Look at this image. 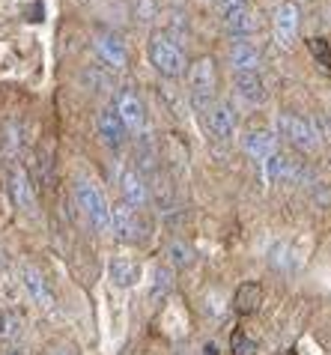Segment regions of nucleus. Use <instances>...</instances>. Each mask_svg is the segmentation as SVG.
Wrapping results in <instances>:
<instances>
[{
  "label": "nucleus",
  "instance_id": "obj_1",
  "mask_svg": "<svg viewBox=\"0 0 331 355\" xmlns=\"http://www.w3.org/2000/svg\"><path fill=\"white\" fill-rule=\"evenodd\" d=\"M147 54H150L152 69L161 78L177 81V78L185 75V51L170 33H152L150 42H147Z\"/></svg>",
  "mask_w": 331,
  "mask_h": 355
},
{
  "label": "nucleus",
  "instance_id": "obj_2",
  "mask_svg": "<svg viewBox=\"0 0 331 355\" xmlns=\"http://www.w3.org/2000/svg\"><path fill=\"white\" fill-rule=\"evenodd\" d=\"M188 96L194 111L203 114L212 102H218V72L212 57H197L188 69Z\"/></svg>",
  "mask_w": 331,
  "mask_h": 355
},
{
  "label": "nucleus",
  "instance_id": "obj_3",
  "mask_svg": "<svg viewBox=\"0 0 331 355\" xmlns=\"http://www.w3.org/2000/svg\"><path fill=\"white\" fill-rule=\"evenodd\" d=\"M75 200L81 206V212L87 215V221L93 224V230L108 233L111 230V206L105 200L102 189L90 180H78L75 182Z\"/></svg>",
  "mask_w": 331,
  "mask_h": 355
},
{
  "label": "nucleus",
  "instance_id": "obj_4",
  "mask_svg": "<svg viewBox=\"0 0 331 355\" xmlns=\"http://www.w3.org/2000/svg\"><path fill=\"white\" fill-rule=\"evenodd\" d=\"M278 135L284 137L289 146H296L301 153H316L319 150V129L314 120H305L298 114H280L278 116Z\"/></svg>",
  "mask_w": 331,
  "mask_h": 355
},
{
  "label": "nucleus",
  "instance_id": "obj_5",
  "mask_svg": "<svg viewBox=\"0 0 331 355\" xmlns=\"http://www.w3.org/2000/svg\"><path fill=\"white\" fill-rule=\"evenodd\" d=\"M298 27H301V6L296 0H284V3L275 9V21H271L278 48L289 51V48L298 42Z\"/></svg>",
  "mask_w": 331,
  "mask_h": 355
},
{
  "label": "nucleus",
  "instance_id": "obj_6",
  "mask_svg": "<svg viewBox=\"0 0 331 355\" xmlns=\"http://www.w3.org/2000/svg\"><path fill=\"white\" fill-rule=\"evenodd\" d=\"M111 230L116 233L120 242H141L143 236V221H141V212L132 209L129 203H114L111 206Z\"/></svg>",
  "mask_w": 331,
  "mask_h": 355
},
{
  "label": "nucleus",
  "instance_id": "obj_7",
  "mask_svg": "<svg viewBox=\"0 0 331 355\" xmlns=\"http://www.w3.org/2000/svg\"><path fill=\"white\" fill-rule=\"evenodd\" d=\"M200 116H203V125H206V132L215 137V141H221V144H230L233 141V135H236V114L230 111V105L212 102Z\"/></svg>",
  "mask_w": 331,
  "mask_h": 355
},
{
  "label": "nucleus",
  "instance_id": "obj_8",
  "mask_svg": "<svg viewBox=\"0 0 331 355\" xmlns=\"http://www.w3.org/2000/svg\"><path fill=\"white\" fill-rule=\"evenodd\" d=\"M233 96L242 107H262L269 102V90L262 84L260 72H242L233 75Z\"/></svg>",
  "mask_w": 331,
  "mask_h": 355
},
{
  "label": "nucleus",
  "instance_id": "obj_9",
  "mask_svg": "<svg viewBox=\"0 0 331 355\" xmlns=\"http://www.w3.org/2000/svg\"><path fill=\"white\" fill-rule=\"evenodd\" d=\"M114 111H116V116H120V123L125 125V132H132V135L143 132V125H147V111H143V102L138 98V93L120 90L116 93Z\"/></svg>",
  "mask_w": 331,
  "mask_h": 355
},
{
  "label": "nucleus",
  "instance_id": "obj_10",
  "mask_svg": "<svg viewBox=\"0 0 331 355\" xmlns=\"http://www.w3.org/2000/svg\"><path fill=\"white\" fill-rule=\"evenodd\" d=\"M93 48L96 54H99V60L114 69V72H120V69H125V63H129V51H125V42L116 33L111 31H102L93 36Z\"/></svg>",
  "mask_w": 331,
  "mask_h": 355
},
{
  "label": "nucleus",
  "instance_id": "obj_11",
  "mask_svg": "<svg viewBox=\"0 0 331 355\" xmlns=\"http://www.w3.org/2000/svg\"><path fill=\"white\" fill-rule=\"evenodd\" d=\"M116 182H120V194H123V203H129L132 209H143V206L150 203V189H147V180L134 171V167H120V176H116Z\"/></svg>",
  "mask_w": 331,
  "mask_h": 355
},
{
  "label": "nucleus",
  "instance_id": "obj_12",
  "mask_svg": "<svg viewBox=\"0 0 331 355\" xmlns=\"http://www.w3.org/2000/svg\"><path fill=\"white\" fill-rule=\"evenodd\" d=\"M21 284H24L27 295L33 299V304H39L42 311H54V293L48 287L45 275L39 272L33 263H21Z\"/></svg>",
  "mask_w": 331,
  "mask_h": 355
},
{
  "label": "nucleus",
  "instance_id": "obj_13",
  "mask_svg": "<svg viewBox=\"0 0 331 355\" xmlns=\"http://www.w3.org/2000/svg\"><path fill=\"white\" fill-rule=\"evenodd\" d=\"M242 146H245L248 159H254L257 164H266L278 153V137L269 129H251L242 135Z\"/></svg>",
  "mask_w": 331,
  "mask_h": 355
},
{
  "label": "nucleus",
  "instance_id": "obj_14",
  "mask_svg": "<svg viewBox=\"0 0 331 355\" xmlns=\"http://www.w3.org/2000/svg\"><path fill=\"white\" fill-rule=\"evenodd\" d=\"M9 197L21 212H36V191L24 167H12L9 171Z\"/></svg>",
  "mask_w": 331,
  "mask_h": 355
},
{
  "label": "nucleus",
  "instance_id": "obj_15",
  "mask_svg": "<svg viewBox=\"0 0 331 355\" xmlns=\"http://www.w3.org/2000/svg\"><path fill=\"white\" fill-rule=\"evenodd\" d=\"M221 21H224V31H227L230 36H236V39H248L251 33H257V27H260L257 12L248 3H242L236 9H230V12H224Z\"/></svg>",
  "mask_w": 331,
  "mask_h": 355
},
{
  "label": "nucleus",
  "instance_id": "obj_16",
  "mask_svg": "<svg viewBox=\"0 0 331 355\" xmlns=\"http://www.w3.org/2000/svg\"><path fill=\"white\" fill-rule=\"evenodd\" d=\"M230 66H233V75H242V72H260L262 66V54L254 42H248V39H236V42L230 45Z\"/></svg>",
  "mask_w": 331,
  "mask_h": 355
},
{
  "label": "nucleus",
  "instance_id": "obj_17",
  "mask_svg": "<svg viewBox=\"0 0 331 355\" xmlns=\"http://www.w3.org/2000/svg\"><path fill=\"white\" fill-rule=\"evenodd\" d=\"M96 125H99V137L105 146H111V150H120V146L125 144V125L120 123V116H116L114 107H105V111L99 114V120H96Z\"/></svg>",
  "mask_w": 331,
  "mask_h": 355
},
{
  "label": "nucleus",
  "instance_id": "obj_18",
  "mask_svg": "<svg viewBox=\"0 0 331 355\" xmlns=\"http://www.w3.org/2000/svg\"><path fill=\"white\" fill-rule=\"evenodd\" d=\"M108 275H111V281L116 284V287L129 290L141 281V263L134 257H114L111 266H108Z\"/></svg>",
  "mask_w": 331,
  "mask_h": 355
},
{
  "label": "nucleus",
  "instance_id": "obj_19",
  "mask_svg": "<svg viewBox=\"0 0 331 355\" xmlns=\"http://www.w3.org/2000/svg\"><path fill=\"white\" fill-rule=\"evenodd\" d=\"M262 171H266V180H269V182H289V180H296V173H298L296 164L289 162L280 150L271 155L266 164H262Z\"/></svg>",
  "mask_w": 331,
  "mask_h": 355
},
{
  "label": "nucleus",
  "instance_id": "obj_20",
  "mask_svg": "<svg viewBox=\"0 0 331 355\" xmlns=\"http://www.w3.org/2000/svg\"><path fill=\"white\" fill-rule=\"evenodd\" d=\"M233 304H236L239 313H254L260 304H262V287H260L257 281L242 284L239 293H236V299H233Z\"/></svg>",
  "mask_w": 331,
  "mask_h": 355
},
{
  "label": "nucleus",
  "instance_id": "obj_21",
  "mask_svg": "<svg viewBox=\"0 0 331 355\" xmlns=\"http://www.w3.org/2000/svg\"><path fill=\"white\" fill-rule=\"evenodd\" d=\"M269 266H275L278 272H284V275H289L296 269V251L289 248L287 242H275L269 248Z\"/></svg>",
  "mask_w": 331,
  "mask_h": 355
},
{
  "label": "nucleus",
  "instance_id": "obj_22",
  "mask_svg": "<svg viewBox=\"0 0 331 355\" xmlns=\"http://www.w3.org/2000/svg\"><path fill=\"white\" fill-rule=\"evenodd\" d=\"M21 338V320L15 311H0V343H12Z\"/></svg>",
  "mask_w": 331,
  "mask_h": 355
},
{
  "label": "nucleus",
  "instance_id": "obj_23",
  "mask_svg": "<svg viewBox=\"0 0 331 355\" xmlns=\"http://www.w3.org/2000/svg\"><path fill=\"white\" fill-rule=\"evenodd\" d=\"M168 260H170L173 269H188V266L194 263V251L182 239H173L168 245Z\"/></svg>",
  "mask_w": 331,
  "mask_h": 355
},
{
  "label": "nucleus",
  "instance_id": "obj_24",
  "mask_svg": "<svg viewBox=\"0 0 331 355\" xmlns=\"http://www.w3.org/2000/svg\"><path fill=\"white\" fill-rule=\"evenodd\" d=\"M170 290H173V272L168 269V266H161V269H155V281H152L150 295L152 299H164Z\"/></svg>",
  "mask_w": 331,
  "mask_h": 355
},
{
  "label": "nucleus",
  "instance_id": "obj_25",
  "mask_svg": "<svg viewBox=\"0 0 331 355\" xmlns=\"http://www.w3.org/2000/svg\"><path fill=\"white\" fill-rule=\"evenodd\" d=\"M257 352V343L248 338L242 329L233 331V355H254Z\"/></svg>",
  "mask_w": 331,
  "mask_h": 355
},
{
  "label": "nucleus",
  "instance_id": "obj_26",
  "mask_svg": "<svg viewBox=\"0 0 331 355\" xmlns=\"http://www.w3.org/2000/svg\"><path fill=\"white\" fill-rule=\"evenodd\" d=\"M310 48H314V54L331 69V51H328V45H325V39H314V42H310Z\"/></svg>",
  "mask_w": 331,
  "mask_h": 355
},
{
  "label": "nucleus",
  "instance_id": "obj_27",
  "mask_svg": "<svg viewBox=\"0 0 331 355\" xmlns=\"http://www.w3.org/2000/svg\"><path fill=\"white\" fill-rule=\"evenodd\" d=\"M51 355H75V352H72V349H54Z\"/></svg>",
  "mask_w": 331,
  "mask_h": 355
},
{
  "label": "nucleus",
  "instance_id": "obj_28",
  "mask_svg": "<svg viewBox=\"0 0 331 355\" xmlns=\"http://www.w3.org/2000/svg\"><path fill=\"white\" fill-rule=\"evenodd\" d=\"M328 129H331V111H328Z\"/></svg>",
  "mask_w": 331,
  "mask_h": 355
},
{
  "label": "nucleus",
  "instance_id": "obj_29",
  "mask_svg": "<svg viewBox=\"0 0 331 355\" xmlns=\"http://www.w3.org/2000/svg\"><path fill=\"white\" fill-rule=\"evenodd\" d=\"M328 18H331V3H328Z\"/></svg>",
  "mask_w": 331,
  "mask_h": 355
}]
</instances>
